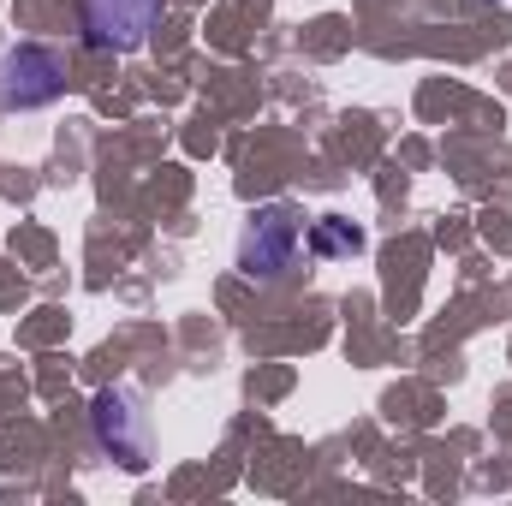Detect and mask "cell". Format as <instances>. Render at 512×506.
<instances>
[{
	"mask_svg": "<svg viewBox=\"0 0 512 506\" xmlns=\"http://www.w3.org/2000/svg\"><path fill=\"white\" fill-rule=\"evenodd\" d=\"M298 245H304V227L292 209H256L239 233V268L256 286H274L298 268Z\"/></svg>",
	"mask_w": 512,
	"mask_h": 506,
	"instance_id": "cell-1",
	"label": "cell"
},
{
	"mask_svg": "<svg viewBox=\"0 0 512 506\" xmlns=\"http://www.w3.org/2000/svg\"><path fill=\"white\" fill-rule=\"evenodd\" d=\"M66 90V60L42 42H18L6 60H0V108L24 114V108H48L54 96Z\"/></svg>",
	"mask_w": 512,
	"mask_h": 506,
	"instance_id": "cell-2",
	"label": "cell"
},
{
	"mask_svg": "<svg viewBox=\"0 0 512 506\" xmlns=\"http://www.w3.org/2000/svg\"><path fill=\"white\" fill-rule=\"evenodd\" d=\"M155 24H161V0H84V30L108 54L143 48Z\"/></svg>",
	"mask_w": 512,
	"mask_h": 506,
	"instance_id": "cell-3",
	"label": "cell"
},
{
	"mask_svg": "<svg viewBox=\"0 0 512 506\" xmlns=\"http://www.w3.org/2000/svg\"><path fill=\"white\" fill-rule=\"evenodd\" d=\"M90 429H96L102 453H114L126 471H143V465H149V423H143V411L131 405V393H96Z\"/></svg>",
	"mask_w": 512,
	"mask_h": 506,
	"instance_id": "cell-4",
	"label": "cell"
},
{
	"mask_svg": "<svg viewBox=\"0 0 512 506\" xmlns=\"http://www.w3.org/2000/svg\"><path fill=\"white\" fill-rule=\"evenodd\" d=\"M310 251L316 256H358L364 251V233H358L352 221H340V215H322V221L310 227Z\"/></svg>",
	"mask_w": 512,
	"mask_h": 506,
	"instance_id": "cell-5",
	"label": "cell"
}]
</instances>
